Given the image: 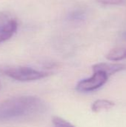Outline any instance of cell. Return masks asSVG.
I'll list each match as a JSON object with an SVG mask.
<instances>
[{
  "label": "cell",
  "mask_w": 126,
  "mask_h": 127,
  "mask_svg": "<svg viewBox=\"0 0 126 127\" xmlns=\"http://www.w3.org/2000/svg\"><path fill=\"white\" fill-rule=\"evenodd\" d=\"M45 103L33 96H21L8 99L0 104V121L34 118L45 112Z\"/></svg>",
  "instance_id": "obj_1"
},
{
  "label": "cell",
  "mask_w": 126,
  "mask_h": 127,
  "mask_svg": "<svg viewBox=\"0 0 126 127\" xmlns=\"http://www.w3.org/2000/svg\"><path fill=\"white\" fill-rule=\"evenodd\" d=\"M1 73L9 78L20 82L34 81L48 76L47 72L25 66L7 67L1 70Z\"/></svg>",
  "instance_id": "obj_2"
},
{
  "label": "cell",
  "mask_w": 126,
  "mask_h": 127,
  "mask_svg": "<svg viewBox=\"0 0 126 127\" xmlns=\"http://www.w3.org/2000/svg\"><path fill=\"white\" fill-rule=\"evenodd\" d=\"M108 79V76L101 71H94L91 77L80 80L76 85V90L81 92H93L102 87Z\"/></svg>",
  "instance_id": "obj_3"
},
{
  "label": "cell",
  "mask_w": 126,
  "mask_h": 127,
  "mask_svg": "<svg viewBox=\"0 0 126 127\" xmlns=\"http://www.w3.org/2000/svg\"><path fill=\"white\" fill-rule=\"evenodd\" d=\"M18 22L12 14L7 12L0 13V44L10 39L16 33Z\"/></svg>",
  "instance_id": "obj_4"
},
{
  "label": "cell",
  "mask_w": 126,
  "mask_h": 127,
  "mask_svg": "<svg viewBox=\"0 0 126 127\" xmlns=\"http://www.w3.org/2000/svg\"><path fill=\"white\" fill-rule=\"evenodd\" d=\"M126 68V66L123 64L120 63H101L95 64L93 66L94 71H101L107 74L108 77L114 74L117 72L122 71Z\"/></svg>",
  "instance_id": "obj_5"
},
{
  "label": "cell",
  "mask_w": 126,
  "mask_h": 127,
  "mask_svg": "<svg viewBox=\"0 0 126 127\" xmlns=\"http://www.w3.org/2000/svg\"><path fill=\"white\" fill-rule=\"evenodd\" d=\"M106 58L111 61H120L126 59V48H115L111 50Z\"/></svg>",
  "instance_id": "obj_6"
},
{
  "label": "cell",
  "mask_w": 126,
  "mask_h": 127,
  "mask_svg": "<svg viewBox=\"0 0 126 127\" xmlns=\"http://www.w3.org/2000/svg\"><path fill=\"white\" fill-rule=\"evenodd\" d=\"M114 106V103L111 100H97L92 104L91 109L95 112H100L102 110L111 109Z\"/></svg>",
  "instance_id": "obj_7"
},
{
  "label": "cell",
  "mask_w": 126,
  "mask_h": 127,
  "mask_svg": "<svg viewBox=\"0 0 126 127\" xmlns=\"http://www.w3.org/2000/svg\"><path fill=\"white\" fill-rule=\"evenodd\" d=\"M52 122L54 127H75L70 122L57 116H55L53 118Z\"/></svg>",
  "instance_id": "obj_8"
},
{
  "label": "cell",
  "mask_w": 126,
  "mask_h": 127,
  "mask_svg": "<svg viewBox=\"0 0 126 127\" xmlns=\"http://www.w3.org/2000/svg\"><path fill=\"white\" fill-rule=\"evenodd\" d=\"M97 1L105 4H119L123 1V0H97Z\"/></svg>",
  "instance_id": "obj_9"
},
{
  "label": "cell",
  "mask_w": 126,
  "mask_h": 127,
  "mask_svg": "<svg viewBox=\"0 0 126 127\" xmlns=\"http://www.w3.org/2000/svg\"><path fill=\"white\" fill-rule=\"evenodd\" d=\"M125 36H126V34H125Z\"/></svg>",
  "instance_id": "obj_10"
}]
</instances>
